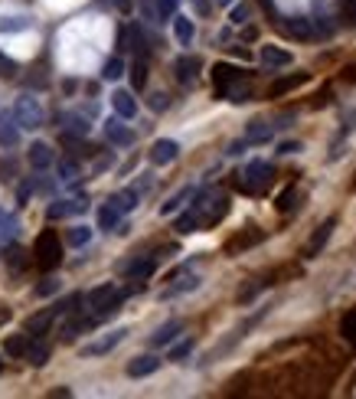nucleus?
Returning a JSON list of instances; mask_svg holds the SVG:
<instances>
[{
    "mask_svg": "<svg viewBox=\"0 0 356 399\" xmlns=\"http://www.w3.org/2000/svg\"><path fill=\"white\" fill-rule=\"evenodd\" d=\"M180 331H183V321H167L163 327H157V331L150 334V344H154V347H167V344L180 334Z\"/></svg>",
    "mask_w": 356,
    "mask_h": 399,
    "instance_id": "nucleus-16",
    "label": "nucleus"
},
{
    "mask_svg": "<svg viewBox=\"0 0 356 399\" xmlns=\"http://www.w3.org/2000/svg\"><path fill=\"white\" fill-rule=\"evenodd\" d=\"M121 75H124V62H121L118 56H111V60L102 66V79L105 82H115V79H121Z\"/></svg>",
    "mask_w": 356,
    "mask_h": 399,
    "instance_id": "nucleus-29",
    "label": "nucleus"
},
{
    "mask_svg": "<svg viewBox=\"0 0 356 399\" xmlns=\"http://www.w3.org/2000/svg\"><path fill=\"white\" fill-rule=\"evenodd\" d=\"M291 207H295V187H288V190L278 196V209H282V213H288Z\"/></svg>",
    "mask_w": 356,
    "mask_h": 399,
    "instance_id": "nucleus-43",
    "label": "nucleus"
},
{
    "mask_svg": "<svg viewBox=\"0 0 356 399\" xmlns=\"http://www.w3.org/2000/svg\"><path fill=\"white\" fill-rule=\"evenodd\" d=\"M89 209V200L82 196V200H59V203H53V207L46 209V220H62V216H72V213H85Z\"/></svg>",
    "mask_w": 356,
    "mask_h": 399,
    "instance_id": "nucleus-10",
    "label": "nucleus"
},
{
    "mask_svg": "<svg viewBox=\"0 0 356 399\" xmlns=\"http://www.w3.org/2000/svg\"><path fill=\"white\" fill-rule=\"evenodd\" d=\"M14 118H16V125H20L23 131H36V128H43L46 112H43V105H40V99H33V95H20L16 105H14Z\"/></svg>",
    "mask_w": 356,
    "mask_h": 399,
    "instance_id": "nucleus-3",
    "label": "nucleus"
},
{
    "mask_svg": "<svg viewBox=\"0 0 356 399\" xmlns=\"http://www.w3.org/2000/svg\"><path fill=\"white\" fill-rule=\"evenodd\" d=\"M66 121H69L66 128H69L72 134H79V138H85V134H89V121L85 118H79V115H66Z\"/></svg>",
    "mask_w": 356,
    "mask_h": 399,
    "instance_id": "nucleus-36",
    "label": "nucleus"
},
{
    "mask_svg": "<svg viewBox=\"0 0 356 399\" xmlns=\"http://www.w3.org/2000/svg\"><path fill=\"white\" fill-rule=\"evenodd\" d=\"M131 49H137L141 56H148V40H144V33L137 30V27L131 30Z\"/></svg>",
    "mask_w": 356,
    "mask_h": 399,
    "instance_id": "nucleus-38",
    "label": "nucleus"
},
{
    "mask_svg": "<svg viewBox=\"0 0 356 399\" xmlns=\"http://www.w3.org/2000/svg\"><path fill=\"white\" fill-rule=\"evenodd\" d=\"M111 105H115V115H121V118H134L137 115V102H134V95L128 89L111 92Z\"/></svg>",
    "mask_w": 356,
    "mask_h": 399,
    "instance_id": "nucleus-11",
    "label": "nucleus"
},
{
    "mask_svg": "<svg viewBox=\"0 0 356 399\" xmlns=\"http://www.w3.org/2000/svg\"><path fill=\"white\" fill-rule=\"evenodd\" d=\"M245 141L249 144H265V141H271V125H265V121H249L245 125Z\"/></svg>",
    "mask_w": 356,
    "mask_h": 399,
    "instance_id": "nucleus-17",
    "label": "nucleus"
},
{
    "mask_svg": "<svg viewBox=\"0 0 356 399\" xmlns=\"http://www.w3.org/2000/svg\"><path fill=\"white\" fill-rule=\"evenodd\" d=\"M27 350H30V334L7 337V344H3V354L7 357H27Z\"/></svg>",
    "mask_w": 356,
    "mask_h": 399,
    "instance_id": "nucleus-23",
    "label": "nucleus"
},
{
    "mask_svg": "<svg viewBox=\"0 0 356 399\" xmlns=\"http://www.w3.org/2000/svg\"><path fill=\"white\" fill-rule=\"evenodd\" d=\"M14 73H16V62L7 60V56H0V75H7V79H10Z\"/></svg>",
    "mask_w": 356,
    "mask_h": 399,
    "instance_id": "nucleus-48",
    "label": "nucleus"
},
{
    "mask_svg": "<svg viewBox=\"0 0 356 399\" xmlns=\"http://www.w3.org/2000/svg\"><path fill=\"white\" fill-rule=\"evenodd\" d=\"M118 220H121V209L115 207V203H108V207L98 209V229H105V233H108V229H115Z\"/></svg>",
    "mask_w": 356,
    "mask_h": 399,
    "instance_id": "nucleus-24",
    "label": "nucleus"
},
{
    "mask_svg": "<svg viewBox=\"0 0 356 399\" xmlns=\"http://www.w3.org/2000/svg\"><path fill=\"white\" fill-rule=\"evenodd\" d=\"M297 151H301V141H284L278 148V154H297Z\"/></svg>",
    "mask_w": 356,
    "mask_h": 399,
    "instance_id": "nucleus-49",
    "label": "nucleus"
},
{
    "mask_svg": "<svg viewBox=\"0 0 356 399\" xmlns=\"http://www.w3.org/2000/svg\"><path fill=\"white\" fill-rule=\"evenodd\" d=\"M333 229H337V216H330L327 222H320V226H317V233L311 236V242H307L304 255H307V259H314V255H317V252H320V249L327 246V239L333 236Z\"/></svg>",
    "mask_w": 356,
    "mask_h": 399,
    "instance_id": "nucleus-9",
    "label": "nucleus"
},
{
    "mask_svg": "<svg viewBox=\"0 0 356 399\" xmlns=\"http://www.w3.org/2000/svg\"><path fill=\"white\" fill-rule=\"evenodd\" d=\"M271 164L265 161H252L249 167H245V174H242V187L245 190H262V187H268V180H271Z\"/></svg>",
    "mask_w": 356,
    "mask_h": 399,
    "instance_id": "nucleus-4",
    "label": "nucleus"
},
{
    "mask_svg": "<svg viewBox=\"0 0 356 399\" xmlns=\"http://www.w3.org/2000/svg\"><path fill=\"white\" fill-rule=\"evenodd\" d=\"M0 233H7V236H16V220L10 213H3L0 209Z\"/></svg>",
    "mask_w": 356,
    "mask_h": 399,
    "instance_id": "nucleus-39",
    "label": "nucleus"
},
{
    "mask_svg": "<svg viewBox=\"0 0 356 399\" xmlns=\"http://www.w3.org/2000/svg\"><path fill=\"white\" fill-rule=\"evenodd\" d=\"M33 255H36V266L43 272H53V268L62 262V242L56 239V229H43L36 236V246H33Z\"/></svg>",
    "mask_w": 356,
    "mask_h": 399,
    "instance_id": "nucleus-1",
    "label": "nucleus"
},
{
    "mask_svg": "<svg viewBox=\"0 0 356 399\" xmlns=\"http://www.w3.org/2000/svg\"><path fill=\"white\" fill-rule=\"evenodd\" d=\"M30 193H33L30 183H20V190H16V200H20V203H27V196H30Z\"/></svg>",
    "mask_w": 356,
    "mask_h": 399,
    "instance_id": "nucleus-50",
    "label": "nucleus"
},
{
    "mask_svg": "<svg viewBox=\"0 0 356 399\" xmlns=\"http://www.w3.org/2000/svg\"><path fill=\"white\" fill-rule=\"evenodd\" d=\"M27 357H30V363H33V367H43V363H46V357H49V347H46V344H30Z\"/></svg>",
    "mask_w": 356,
    "mask_h": 399,
    "instance_id": "nucleus-34",
    "label": "nucleus"
},
{
    "mask_svg": "<svg viewBox=\"0 0 356 399\" xmlns=\"http://www.w3.org/2000/svg\"><path fill=\"white\" fill-rule=\"evenodd\" d=\"M252 242H258V233H252V236H242V239H232V242H229V252L245 249V246H252Z\"/></svg>",
    "mask_w": 356,
    "mask_h": 399,
    "instance_id": "nucleus-44",
    "label": "nucleus"
},
{
    "mask_svg": "<svg viewBox=\"0 0 356 399\" xmlns=\"http://www.w3.org/2000/svg\"><path fill=\"white\" fill-rule=\"evenodd\" d=\"M89 242H92V229H89V226H75V229H69V246L82 249V246H89Z\"/></svg>",
    "mask_w": 356,
    "mask_h": 399,
    "instance_id": "nucleus-31",
    "label": "nucleus"
},
{
    "mask_svg": "<svg viewBox=\"0 0 356 399\" xmlns=\"http://www.w3.org/2000/svg\"><path fill=\"white\" fill-rule=\"evenodd\" d=\"M59 177L62 180H75V177H79V164H75V161H62L59 164Z\"/></svg>",
    "mask_w": 356,
    "mask_h": 399,
    "instance_id": "nucleus-41",
    "label": "nucleus"
},
{
    "mask_svg": "<svg viewBox=\"0 0 356 399\" xmlns=\"http://www.w3.org/2000/svg\"><path fill=\"white\" fill-rule=\"evenodd\" d=\"M200 69H203V62L196 60V56H183V60H177V79L180 82H193L196 75H200Z\"/></svg>",
    "mask_w": 356,
    "mask_h": 399,
    "instance_id": "nucleus-18",
    "label": "nucleus"
},
{
    "mask_svg": "<svg viewBox=\"0 0 356 399\" xmlns=\"http://www.w3.org/2000/svg\"><path fill=\"white\" fill-rule=\"evenodd\" d=\"M0 370H3V363H0Z\"/></svg>",
    "mask_w": 356,
    "mask_h": 399,
    "instance_id": "nucleus-52",
    "label": "nucleus"
},
{
    "mask_svg": "<svg viewBox=\"0 0 356 399\" xmlns=\"http://www.w3.org/2000/svg\"><path fill=\"white\" fill-rule=\"evenodd\" d=\"M167 105H170V99H167L163 92H154V95H150V108H154V112H163Z\"/></svg>",
    "mask_w": 356,
    "mask_h": 399,
    "instance_id": "nucleus-45",
    "label": "nucleus"
},
{
    "mask_svg": "<svg viewBox=\"0 0 356 399\" xmlns=\"http://www.w3.org/2000/svg\"><path fill=\"white\" fill-rule=\"evenodd\" d=\"M105 138L111 141V144H118V148H128V144H134V131L118 118H108L105 121Z\"/></svg>",
    "mask_w": 356,
    "mask_h": 399,
    "instance_id": "nucleus-5",
    "label": "nucleus"
},
{
    "mask_svg": "<svg viewBox=\"0 0 356 399\" xmlns=\"http://www.w3.org/2000/svg\"><path fill=\"white\" fill-rule=\"evenodd\" d=\"M27 27H30L27 16H3L0 20V33H20V30H27Z\"/></svg>",
    "mask_w": 356,
    "mask_h": 399,
    "instance_id": "nucleus-32",
    "label": "nucleus"
},
{
    "mask_svg": "<svg viewBox=\"0 0 356 399\" xmlns=\"http://www.w3.org/2000/svg\"><path fill=\"white\" fill-rule=\"evenodd\" d=\"M174 36H177L180 46H190V43H193V36H196L193 20H187V16H177V20H174Z\"/></svg>",
    "mask_w": 356,
    "mask_h": 399,
    "instance_id": "nucleus-20",
    "label": "nucleus"
},
{
    "mask_svg": "<svg viewBox=\"0 0 356 399\" xmlns=\"http://www.w3.org/2000/svg\"><path fill=\"white\" fill-rule=\"evenodd\" d=\"M3 321H10V308H7V305H0V324H3Z\"/></svg>",
    "mask_w": 356,
    "mask_h": 399,
    "instance_id": "nucleus-51",
    "label": "nucleus"
},
{
    "mask_svg": "<svg viewBox=\"0 0 356 399\" xmlns=\"http://www.w3.org/2000/svg\"><path fill=\"white\" fill-rule=\"evenodd\" d=\"M131 82H134V89H144V86H148V66L141 60L131 66Z\"/></svg>",
    "mask_w": 356,
    "mask_h": 399,
    "instance_id": "nucleus-35",
    "label": "nucleus"
},
{
    "mask_svg": "<svg viewBox=\"0 0 356 399\" xmlns=\"http://www.w3.org/2000/svg\"><path fill=\"white\" fill-rule=\"evenodd\" d=\"M284 30L291 33V36H297V40H311V36H314L311 23H307L304 16H295V20H288V23H284Z\"/></svg>",
    "mask_w": 356,
    "mask_h": 399,
    "instance_id": "nucleus-26",
    "label": "nucleus"
},
{
    "mask_svg": "<svg viewBox=\"0 0 356 399\" xmlns=\"http://www.w3.org/2000/svg\"><path fill=\"white\" fill-rule=\"evenodd\" d=\"M56 318V311H43V314H33L30 318V324H27V331L30 334H43L46 327H49V321Z\"/></svg>",
    "mask_w": 356,
    "mask_h": 399,
    "instance_id": "nucleus-30",
    "label": "nucleus"
},
{
    "mask_svg": "<svg viewBox=\"0 0 356 399\" xmlns=\"http://www.w3.org/2000/svg\"><path fill=\"white\" fill-rule=\"evenodd\" d=\"M190 350H193V340H183V344H177V347L170 350V360H174V363H180L183 357H190Z\"/></svg>",
    "mask_w": 356,
    "mask_h": 399,
    "instance_id": "nucleus-37",
    "label": "nucleus"
},
{
    "mask_svg": "<svg viewBox=\"0 0 356 399\" xmlns=\"http://www.w3.org/2000/svg\"><path fill=\"white\" fill-rule=\"evenodd\" d=\"M177 3H180V0H157V10H161V16H174Z\"/></svg>",
    "mask_w": 356,
    "mask_h": 399,
    "instance_id": "nucleus-46",
    "label": "nucleus"
},
{
    "mask_svg": "<svg viewBox=\"0 0 356 399\" xmlns=\"http://www.w3.org/2000/svg\"><path fill=\"white\" fill-rule=\"evenodd\" d=\"M128 337V327H118V331H111V334H105L102 340H95L89 347H82V354L85 357H98V354H108V350H115L121 340Z\"/></svg>",
    "mask_w": 356,
    "mask_h": 399,
    "instance_id": "nucleus-7",
    "label": "nucleus"
},
{
    "mask_svg": "<svg viewBox=\"0 0 356 399\" xmlns=\"http://www.w3.org/2000/svg\"><path fill=\"white\" fill-rule=\"evenodd\" d=\"M196 288H200V279H196V275H190V279H183L180 285L167 288V292H163V298H177V295H183V292H196Z\"/></svg>",
    "mask_w": 356,
    "mask_h": 399,
    "instance_id": "nucleus-33",
    "label": "nucleus"
},
{
    "mask_svg": "<svg viewBox=\"0 0 356 399\" xmlns=\"http://www.w3.org/2000/svg\"><path fill=\"white\" fill-rule=\"evenodd\" d=\"M137 200H141V196H137V190H134V187H128V190H118V193H115L108 203H115L121 213H131V209H137Z\"/></svg>",
    "mask_w": 356,
    "mask_h": 399,
    "instance_id": "nucleus-21",
    "label": "nucleus"
},
{
    "mask_svg": "<svg viewBox=\"0 0 356 399\" xmlns=\"http://www.w3.org/2000/svg\"><path fill=\"white\" fill-rule=\"evenodd\" d=\"M124 275L134 281L150 279V275H154V259H134V262H128V266H124Z\"/></svg>",
    "mask_w": 356,
    "mask_h": 399,
    "instance_id": "nucleus-19",
    "label": "nucleus"
},
{
    "mask_svg": "<svg viewBox=\"0 0 356 399\" xmlns=\"http://www.w3.org/2000/svg\"><path fill=\"white\" fill-rule=\"evenodd\" d=\"M190 196H193V187H180V190L174 193V196H170V200H167V203H163V207H161V213H163V216H170V213H177V209L183 207V200H190Z\"/></svg>",
    "mask_w": 356,
    "mask_h": 399,
    "instance_id": "nucleus-25",
    "label": "nucleus"
},
{
    "mask_svg": "<svg viewBox=\"0 0 356 399\" xmlns=\"http://www.w3.org/2000/svg\"><path fill=\"white\" fill-rule=\"evenodd\" d=\"M92 324H95V321H92V318H72V321H69V324L62 327V337H66V340H72L75 334H82V331H89Z\"/></svg>",
    "mask_w": 356,
    "mask_h": 399,
    "instance_id": "nucleus-28",
    "label": "nucleus"
},
{
    "mask_svg": "<svg viewBox=\"0 0 356 399\" xmlns=\"http://www.w3.org/2000/svg\"><path fill=\"white\" fill-rule=\"evenodd\" d=\"M200 222H203L200 209L190 207V213H183V216L177 220V233H180V236H190V233H196V229H200Z\"/></svg>",
    "mask_w": 356,
    "mask_h": 399,
    "instance_id": "nucleus-22",
    "label": "nucleus"
},
{
    "mask_svg": "<svg viewBox=\"0 0 356 399\" xmlns=\"http://www.w3.org/2000/svg\"><path fill=\"white\" fill-rule=\"evenodd\" d=\"M20 141V125L10 115H0V148H16Z\"/></svg>",
    "mask_w": 356,
    "mask_h": 399,
    "instance_id": "nucleus-13",
    "label": "nucleus"
},
{
    "mask_svg": "<svg viewBox=\"0 0 356 399\" xmlns=\"http://www.w3.org/2000/svg\"><path fill=\"white\" fill-rule=\"evenodd\" d=\"M245 20H249V7H245V3H238L236 10H232V23H236V27H242Z\"/></svg>",
    "mask_w": 356,
    "mask_h": 399,
    "instance_id": "nucleus-47",
    "label": "nucleus"
},
{
    "mask_svg": "<svg viewBox=\"0 0 356 399\" xmlns=\"http://www.w3.org/2000/svg\"><path fill=\"white\" fill-rule=\"evenodd\" d=\"M340 14L346 23H356V0H340Z\"/></svg>",
    "mask_w": 356,
    "mask_h": 399,
    "instance_id": "nucleus-42",
    "label": "nucleus"
},
{
    "mask_svg": "<svg viewBox=\"0 0 356 399\" xmlns=\"http://www.w3.org/2000/svg\"><path fill=\"white\" fill-rule=\"evenodd\" d=\"M131 295L128 288H115V285H98L95 292H89V305L95 311V318H108V314H115L118 305L124 298Z\"/></svg>",
    "mask_w": 356,
    "mask_h": 399,
    "instance_id": "nucleus-2",
    "label": "nucleus"
},
{
    "mask_svg": "<svg viewBox=\"0 0 356 399\" xmlns=\"http://www.w3.org/2000/svg\"><path fill=\"white\" fill-rule=\"evenodd\" d=\"M56 292H59V279H43V285L36 288V295H43V298L56 295Z\"/></svg>",
    "mask_w": 356,
    "mask_h": 399,
    "instance_id": "nucleus-40",
    "label": "nucleus"
},
{
    "mask_svg": "<svg viewBox=\"0 0 356 399\" xmlns=\"http://www.w3.org/2000/svg\"><path fill=\"white\" fill-rule=\"evenodd\" d=\"M238 79H242V69H236V66H216V69H213V82H216V89L223 92L225 95V89H229V86H232V82H238Z\"/></svg>",
    "mask_w": 356,
    "mask_h": 399,
    "instance_id": "nucleus-12",
    "label": "nucleus"
},
{
    "mask_svg": "<svg viewBox=\"0 0 356 399\" xmlns=\"http://www.w3.org/2000/svg\"><path fill=\"white\" fill-rule=\"evenodd\" d=\"M27 161H30V167H36V170H46V167L53 164V151H49V144L36 141V144H30V151H27Z\"/></svg>",
    "mask_w": 356,
    "mask_h": 399,
    "instance_id": "nucleus-15",
    "label": "nucleus"
},
{
    "mask_svg": "<svg viewBox=\"0 0 356 399\" xmlns=\"http://www.w3.org/2000/svg\"><path fill=\"white\" fill-rule=\"evenodd\" d=\"M161 370V360L157 357H134L131 363H128V376H150V373H157Z\"/></svg>",
    "mask_w": 356,
    "mask_h": 399,
    "instance_id": "nucleus-14",
    "label": "nucleus"
},
{
    "mask_svg": "<svg viewBox=\"0 0 356 399\" xmlns=\"http://www.w3.org/2000/svg\"><path fill=\"white\" fill-rule=\"evenodd\" d=\"M307 82V75L301 73V75H288V79H278L275 86H271V95H284V92H291L297 89V86H304Z\"/></svg>",
    "mask_w": 356,
    "mask_h": 399,
    "instance_id": "nucleus-27",
    "label": "nucleus"
},
{
    "mask_svg": "<svg viewBox=\"0 0 356 399\" xmlns=\"http://www.w3.org/2000/svg\"><path fill=\"white\" fill-rule=\"evenodd\" d=\"M258 60H262V66H268V69H284V66L295 62V56H291L288 49H282V46H262Z\"/></svg>",
    "mask_w": 356,
    "mask_h": 399,
    "instance_id": "nucleus-8",
    "label": "nucleus"
},
{
    "mask_svg": "<svg viewBox=\"0 0 356 399\" xmlns=\"http://www.w3.org/2000/svg\"><path fill=\"white\" fill-rule=\"evenodd\" d=\"M180 154V144L177 141H170V138H161V141H154V148H150V164H157V167H167V164H174Z\"/></svg>",
    "mask_w": 356,
    "mask_h": 399,
    "instance_id": "nucleus-6",
    "label": "nucleus"
}]
</instances>
